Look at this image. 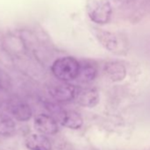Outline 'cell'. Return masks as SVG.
<instances>
[{
  "label": "cell",
  "instance_id": "cell-11",
  "mask_svg": "<svg viewBox=\"0 0 150 150\" xmlns=\"http://www.w3.org/2000/svg\"><path fill=\"white\" fill-rule=\"evenodd\" d=\"M10 110L13 118L21 122L29 120L33 114L30 106L28 103L21 101H15L11 105Z\"/></svg>",
  "mask_w": 150,
  "mask_h": 150
},
{
  "label": "cell",
  "instance_id": "cell-2",
  "mask_svg": "<svg viewBox=\"0 0 150 150\" xmlns=\"http://www.w3.org/2000/svg\"><path fill=\"white\" fill-rule=\"evenodd\" d=\"M80 62L72 57H63L54 61L51 65V71L54 76L64 81L76 80L79 72Z\"/></svg>",
  "mask_w": 150,
  "mask_h": 150
},
{
  "label": "cell",
  "instance_id": "cell-6",
  "mask_svg": "<svg viewBox=\"0 0 150 150\" xmlns=\"http://www.w3.org/2000/svg\"><path fill=\"white\" fill-rule=\"evenodd\" d=\"M57 113L58 114L59 122L64 127L72 130H78L83 125V118L76 111L59 110Z\"/></svg>",
  "mask_w": 150,
  "mask_h": 150
},
{
  "label": "cell",
  "instance_id": "cell-12",
  "mask_svg": "<svg viewBox=\"0 0 150 150\" xmlns=\"http://www.w3.org/2000/svg\"><path fill=\"white\" fill-rule=\"evenodd\" d=\"M15 130L16 125L13 118L5 113H0V136H12L15 132Z\"/></svg>",
  "mask_w": 150,
  "mask_h": 150
},
{
  "label": "cell",
  "instance_id": "cell-4",
  "mask_svg": "<svg viewBox=\"0 0 150 150\" xmlns=\"http://www.w3.org/2000/svg\"><path fill=\"white\" fill-rule=\"evenodd\" d=\"M34 126L36 132L42 135H53L58 132V125L55 118L47 114H39L35 117Z\"/></svg>",
  "mask_w": 150,
  "mask_h": 150
},
{
  "label": "cell",
  "instance_id": "cell-5",
  "mask_svg": "<svg viewBox=\"0 0 150 150\" xmlns=\"http://www.w3.org/2000/svg\"><path fill=\"white\" fill-rule=\"evenodd\" d=\"M49 92L52 98L56 101L60 103H66L75 98L77 94V89L71 84L61 83L51 87Z\"/></svg>",
  "mask_w": 150,
  "mask_h": 150
},
{
  "label": "cell",
  "instance_id": "cell-1",
  "mask_svg": "<svg viewBox=\"0 0 150 150\" xmlns=\"http://www.w3.org/2000/svg\"><path fill=\"white\" fill-rule=\"evenodd\" d=\"M94 33L98 42L107 50L117 55H124L127 52L128 42L123 35L101 28H96Z\"/></svg>",
  "mask_w": 150,
  "mask_h": 150
},
{
  "label": "cell",
  "instance_id": "cell-3",
  "mask_svg": "<svg viewBox=\"0 0 150 150\" xmlns=\"http://www.w3.org/2000/svg\"><path fill=\"white\" fill-rule=\"evenodd\" d=\"M89 19L98 25L107 24L112 15V6L109 0H88L86 6Z\"/></svg>",
  "mask_w": 150,
  "mask_h": 150
},
{
  "label": "cell",
  "instance_id": "cell-10",
  "mask_svg": "<svg viewBox=\"0 0 150 150\" xmlns=\"http://www.w3.org/2000/svg\"><path fill=\"white\" fill-rule=\"evenodd\" d=\"M104 72L106 76L112 81H121L126 76V69L119 62L111 61L105 64Z\"/></svg>",
  "mask_w": 150,
  "mask_h": 150
},
{
  "label": "cell",
  "instance_id": "cell-8",
  "mask_svg": "<svg viewBox=\"0 0 150 150\" xmlns=\"http://www.w3.org/2000/svg\"><path fill=\"white\" fill-rule=\"evenodd\" d=\"M26 146L29 150H51L50 139L40 133H31L25 140Z\"/></svg>",
  "mask_w": 150,
  "mask_h": 150
},
{
  "label": "cell",
  "instance_id": "cell-7",
  "mask_svg": "<svg viewBox=\"0 0 150 150\" xmlns=\"http://www.w3.org/2000/svg\"><path fill=\"white\" fill-rule=\"evenodd\" d=\"M75 98L81 106L87 108H94L100 102L99 92L95 88H88L80 90L77 92Z\"/></svg>",
  "mask_w": 150,
  "mask_h": 150
},
{
  "label": "cell",
  "instance_id": "cell-9",
  "mask_svg": "<svg viewBox=\"0 0 150 150\" xmlns=\"http://www.w3.org/2000/svg\"><path fill=\"white\" fill-rule=\"evenodd\" d=\"M97 75V68L95 64L90 61L80 62L77 80L81 83H89L93 81Z\"/></svg>",
  "mask_w": 150,
  "mask_h": 150
}]
</instances>
